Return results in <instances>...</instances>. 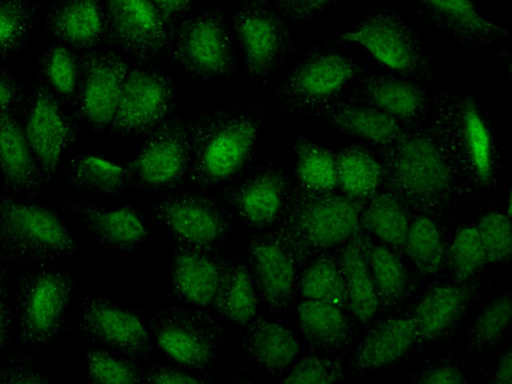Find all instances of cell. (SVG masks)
I'll use <instances>...</instances> for the list:
<instances>
[{"mask_svg": "<svg viewBox=\"0 0 512 384\" xmlns=\"http://www.w3.org/2000/svg\"><path fill=\"white\" fill-rule=\"evenodd\" d=\"M0 175L19 195L36 193L42 180L24 129L10 112L0 113Z\"/></svg>", "mask_w": 512, "mask_h": 384, "instance_id": "2e32d148", "label": "cell"}, {"mask_svg": "<svg viewBox=\"0 0 512 384\" xmlns=\"http://www.w3.org/2000/svg\"><path fill=\"white\" fill-rule=\"evenodd\" d=\"M106 20L115 41L143 57L159 55L167 47L170 30L165 15L149 0H104Z\"/></svg>", "mask_w": 512, "mask_h": 384, "instance_id": "ba28073f", "label": "cell"}, {"mask_svg": "<svg viewBox=\"0 0 512 384\" xmlns=\"http://www.w3.org/2000/svg\"><path fill=\"white\" fill-rule=\"evenodd\" d=\"M125 177L123 168L93 155L78 156L69 169V178L75 185L104 193L117 192Z\"/></svg>", "mask_w": 512, "mask_h": 384, "instance_id": "836d02e7", "label": "cell"}, {"mask_svg": "<svg viewBox=\"0 0 512 384\" xmlns=\"http://www.w3.org/2000/svg\"><path fill=\"white\" fill-rule=\"evenodd\" d=\"M72 289L71 277L49 263L21 271L11 285L18 341L34 348L50 344L59 331Z\"/></svg>", "mask_w": 512, "mask_h": 384, "instance_id": "6da1fadb", "label": "cell"}, {"mask_svg": "<svg viewBox=\"0 0 512 384\" xmlns=\"http://www.w3.org/2000/svg\"><path fill=\"white\" fill-rule=\"evenodd\" d=\"M301 292L306 299L338 307L348 303L341 270L330 260H318L307 268L301 279Z\"/></svg>", "mask_w": 512, "mask_h": 384, "instance_id": "e575fe53", "label": "cell"}, {"mask_svg": "<svg viewBox=\"0 0 512 384\" xmlns=\"http://www.w3.org/2000/svg\"><path fill=\"white\" fill-rule=\"evenodd\" d=\"M413 263L422 271L434 273L443 257V244L437 226L426 217L416 218L409 226L404 242Z\"/></svg>", "mask_w": 512, "mask_h": 384, "instance_id": "d590c367", "label": "cell"}, {"mask_svg": "<svg viewBox=\"0 0 512 384\" xmlns=\"http://www.w3.org/2000/svg\"><path fill=\"white\" fill-rule=\"evenodd\" d=\"M494 381L500 384L512 383V356L511 351H506L499 359Z\"/></svg>", "mask_w": 512, "mask_h": 384, "instance_id": "9f6ffc18", "label": "cell"}, {"mask_svg": "<svg viewBox=\"0 0 512 384\" xmlns=\"http://www.w3.org/2000/svg\"><path fill=\"white\" fill-rule=\"evenodd\" d=\"M464 376L453 366H440L429 370L422 376L421 382L428 384L462 383Z\"/></svg>", "mask_w": 512, "mask_h": 384, "instance_id": "f5cc1de1", "label": "cell"}, {"mask_svg": "<svg viewBox=\"0 0 512 384\" xmlns=\"http://www.w3.org/2000/svg\"><path fill=\"white\" fill-rule=\"evenodd\" d=\"M395 178L406 193L418 198H433L448 188L450 172L430 140L413 136L404 141L397 152Z\"/></svg>", "mask_w": 512, "mask_h": 384, "instance_id": "8fae6325", "label": "cell"}, {"mask_svg": "<svg viewBox=\"0 0 512 384\" xmlns=\"http://www.w3.org/2000/svg\"><path fill=\"white\" fill-rule=\"evenodd\" d=\"M172 280L184 299L205 306L218 295L221 276L218 266L210 258L188 251L175 258Z\"/></svg>", "mask_w": 512, "mask_h": 384, "instance_id": "603a6c76", "label": "cell"}, {"mask_svg": "<svg viewBox=\"0 0 512 384\" xmlns=\"http://www.w3.org/2000/svg\"><path fill=\"white\" fill-rule=\"evenodd\" d=\"M297 175L308 189L330 190L337 183L335 158L322 147L301 143L297 148Z\"/></svg>", "mask_w": 512, "mask_h": 384, "instance_id": "f35d334b", "label": "cell"}, {"mask_svg": "<svg viewBox=\"0 0 512 384\" xmlns=\"http://www.w3.org/2000/svg\"><path fill=\"white\" fill-rule=\"evenodd\" d=\"M24 99L23 87L14 77L0 69V113H11Z\"/></svg>", "mask_w": 512, "mask_h": 384, "instance_id": "f907efd6", "label": "cell"}, {"mask_svg": "<svg viewBox=\"0 0 512 384\" xmlns=\"http://www.w3.org/2000/svg\"><path fill=\"white\" fill-rule=\"evenodd\" d=\"M335 0H278L285 14L294 19L312 17L330 6Z\"/></svg>", "mask_w": 512, "mask_h": 384, "instance_id": "816d5d0a", "label": "cell"}, {"mask_svg": "<svg viewBox=\"0 0 512 384\" xmlns=\"http://www.w3.org/2000/svg\"><path fill=\"white\" fill-rule=\"evenodd\" d=\"M34 18L30 0H0V59L23 48L32 31Z\"/></svg>", "mask_w": 512, "mask_h": 384, "instance_id": "d6a6232c", "label": "cell"}, {"mask_svg": "<svg viewBox=\"0 0 512 384\" xmlns=\"http://www.w3.org/2000/svg\"><path fill=\"white\" fill-rule=\"evenodd\" d=\"M48 374L23 359H7L0 363V383H46Z\"/></svg>", "mask_w": 512, "mask_h": 384, "instance_id": "c3c4849f", "label": "cell"}, {"mask_svg": "<svg viewBox=\"0 0 512 384\" xmlns=\"http://www.w3.org/2000/svg\"><path fill=\"white\" fill-rule=\"evenodd\" d=\"M220 307L232 321L245 324L254 318L257 297L248 271L242 266L230 269L218 291Z\"/></svg>", "mask_w": 512, "mask_h": 384, "instance_id": "1f68e13d", "label": "cell"}, {"mask_svg": "<svg viewBox=\"0 0 512 384\" xmlns=\"http://www.w3.org/2000/svg\"><path fill=\"white\" fill-rule=\"evenodd\" d=\"M75 249L73 234L52 211L14 198H0L1 258L50 263Z\"/></svg>", "mask_w": 512, "mask_h": 384, "instance_id": "7a4b0ae2", "label": "cell"}, {"mask_svg": "<svg viewBox=\"0 0 512 384\" xmlns=\"http://www.w3.org/2000/svg\"><path fill=\"white\" fill-rule=\"evenodd\" d=\"M190 134L183 124L164 125L148 138L133 162L139 180L151 187L176 182L184 173L191 150Z\"/></svg>", "mask_w": 512, "mask_h": 384, "instance_id": "30bf717a", "label": "cell"}, {"mask_svg": "<svg viewBox=\"0 0 512 384\" xmlns=\"http://www.w3.org/2000/svg\"><path fill=\"white\" fill-rule=\"evenodd\" d=\"M251 259L259 287L266 301L283 305L294 282V266L288 253L272 240H259L251 247Z\"/></svg>", "mask_w": 512, "mask_h": 384, "instance_id": "44dd1931", "label": "cell"}, {"mask_svg": "<svg viewBox=\"0 0 512 384\" xmlns=\"http://www.w3.org/2000/svg\"><path fill=\"white\" fill-rule=\"evenodd\" d=\"M336 161V181L349 195L364 197L372 193L381 177V167L368 153L351 149L340 153Z\"/></svg>", "mask_w": 512, "mask_h": 384, "instance_id": "4dcf8cb0", "label": "cell"}, {"mask_svg": "<svg viewBox=\"0 0 512 384\" xmlns=\"http://www.w3.org/2000/svg\"><path fill=\"white\" fill-rule=\"evenodd\" d=\"M173 98V87L165 76L135 68L126 76L111 126L120 134L143 133L169 114Z\"/></svg>", "mask_w": 512, "mask_h": 384, "instance_id": "277c9868", "label": "cell"}, {"mask_svg": "<svg viewBox=\"0 0 512 384\" xmlns=\"http://www.w3.org/2000/svg\"><path fill=\"white\" fill-rule=\"evenodd\" d=\"M511 319L509 295L493 299L480 313L471 331V343L480 349L497 343L506 332Z\"/></svg>", "mask_w": 512, "mask_h": 384, "instance_id": "7bdbcfd3", "label": "cell"}, {"mask_svg": "<svg viewBox=\"0 0 512 384\" xmlns=\"http://www.w3.org/2000/svg\"><path fill=\"white\" fill-rule=\"evenodd\" d=\"M363 46L382 64L398 71H412L417 63L414 44L405 26L388 12H375L342 36Z\"/></svg>", "mask_w": 512, "mask_h": 384, "instance_id": "7c38bea8", "label": "cell"}, {"mask_svg": "<svg viewBox=\"0 0 512 384\" xmlns=\"http://www.w3.org/2000/svg\"><path fill=\"white\" fill-rule=\"evenodd\" d=\"M365 223L384 242L393 246L404 245L409 224L404 210L392 197H375L366 210Z\"/></svg>", "mask_w": 512, "mask_h": 384, "instance_id": "74e56055", "label": "cell"}, {"mask_svg": "<svg viewBox=\"0 0 512 384\" xmlns=\"http://www.w3.org/2000/svg\"><path fill=\"white\" fill-rule=\"evenodd\" d=\"M358 218L354 200L333 196L304 205L297 213L296 228L306 243L326 248L347 239L357 228Z\"/></svg>", "mask_w": 512, "mask_h": 384, "instance_id": "5bb4252c", "label": "cell"}, {"mask_svg": "<svg viewBox=\"0 0 512 384\" xmlns=\"http://www.w3.org/2000/svg\"><path fill=\"white\" fill-rule=\"evenodd\" d=\"M340 263L348 303L357 319L366 323L378 308V294L372 276L363 256L353 245L344 249Z\"/></svg>", "mask_w": 512, "mask_h": 384, "instance_id": "4316f807", "label": "cell"}, {"mask_svg": "<svg viewBox=\"0 0 512 384\" xmlns=\"http://www.w3.org/2000/svg\"><path fill=\"white\" fill-rule=\"evenodd\" d=\"M78 329L86 336L129 354L142 352L147 331L130 310L102 297L85 299L76 313Z\"/></svg>", "mask_w": 512, "mask_h": 384, "instance_id": "9c48e42d", "label": "cell"}, {"mask_svg": "<svg viewBox=\"0 0 512 384\" xmlns=\"http://www.w3.org/2000/svg\"><path fill=\"white\" fill-rule=\"evenodd\" d=\"M463 131L474 170L486 182L491 175V140L482 117L472 104H467L464 109Z\"/></svg>", "mask_w": 512, "mask_h": 384, "instance_id": "60d3db41", "label": "cell"}, {"mask_svg": "<svg viewBox=\"0 0 512 384\" xmlns=\"http://www.w3.org/2000/svg\"><path fill=\"white\" fill-rule=\"evenodd\" d=\"M486 255V262H503L511 255L510 218L499 212L484 215L476 228Z\"/></svg>", "mask_w": 512, "mask_h": 384, "instance_id": "ee69618b", "label": "cell"}, {"mask_svg": "<svg viewBox=\"0 0 512 384\" xmlns=\"http://www.w3.org/2000/svg\"><path fill=\"white\" fill-rule=\"evenodd\" d=\"M159 218L180 239L194 245H209L224 231L218 209L209 201L195 196H178L157 208Z\"/></svg>", "mask_w": 512, "mask_h": 384, "instance_id": "e0dca14e", "label": "cell"}, {"mask_svg": "<svg viewBox=\"0 0 512 384\" xmlns=\"http://www.w3.org/2000/svg\"><path fill=\"white\" fill-rule=\"evenodd\" d=\"M88 376L96 383L127 384L137 382L136 372L124 361L101 350L86 355Z\"/></svg>", "mask_w": 512, "mask_h": 384, "instance_id": "bcb514c9", "label": "cell"}, {"mask_svg": "<svg viewBox=\"0 0 512 384\" xmlns=\"http://www.w3.org/2000/svg\"><path fill=\"white\" fill-rule=\"evenodd\" d=\"M194 134V176L205 183H217L232 176L249 157L259 127L247 115L220 113L199 125Z\"/></svg>", "mask_w": 512, "mask_h": 384, "instance_id": "3957f363", "label": "cell"}, {"mask_svg": "<svg viewBox=\"0 0 512 384\" xmlns=\"http://www.w3.org/2000/svg\"><path fill=\"white\" fill-rule=\"evenodd\" d=\"M464 287L439 286L427 293L415 308L418 337L430 340L443 334L463 313L468 302Z\"/></svg>", "mask_w": 512, "mask_h": 384, "instance_id": "7402d4cb", "label": "cell"}, {"mask_svg": "<svg viewBox=\"0 0 512 384\" xmlns=\"http://www.w3.org/2000/svg\"><path fill=\"white\" fill-rule=\"evenodd\" d=\"M418 337L413 318L388 319L364 339L355 355L360 369L386 366L403 356Z\"/></svg>", "mask_w": 512, "mask_h": 384, "instance_id": "ffe728a7", "label": "cell"}, {"mask_svg": "<svg viewBox=\"0 0 512 384\" xmlns=\"http://www.w3.org/2000/svg\"><path fill=\"white\" fill-rule=\"evenodd\" d=\"M336 380L334 371L328 364L317 357L307 356L300 360L287 378L285 383H329Z\"/></svg>", "mask_w": 512, "mask_h": 384, "instance_id": "7dc6e473", "label": "cell"}, {"mask_svg": "<svg viewBox=\"0 0 512 384\" xmlns=\"http://www.w3.org/2000/svg\"><path fill=\"white\" fill-rule=\"evenodd\" d=\"M234 25L249 72L257 77L268 74L284 47L282 22L267 9L249 6L237 13Z\"/></svg>", "mask_w": 512, "mask_h": 384, "instance_id": "4fadbf2b", "label": "cell"}, {"mask_svg": "<svg viewBox=\"0 0 512 384\" xmlns=\"http://www.w3.org/2000/svg\"><path fill=\"white\" fill-rule=\"evenodd\" d=\"M157 341L171 358L187 366H203L212 357V338L190 320L165 321L157 331Z\"/></svg>", "mask_w": 512, "mask_h": 384, "instance_id": "cb8c5ba5", "label": "cell"}, {"mask_svg": "<svg viewBox=\"0 0 512 384\" xmlns=\"http://www.w3.org/2000/svg\"><path fill=\"white\" fill-rule=\"evenodd\" d=\"M252 356L265 368L279 371L295 359L299 344L293 333L281 324L260 321L247 336Z\"/></svg>", "mask_w": 512, "mask_h": 384, "instance_id": "d4e9b609", "label": "cell"}, {"mask_svg": "<svg viewBox=\"0 0 512 384\" xmlns=\"http://www.w3.org/2000/svg\"><path fill=\"white\" fill-rule=\"evenodd\" d=\"M332 121L341 131L378 144L389 143L400 133L395 118L378 108L344 107L333 115Z\"/></svg>", "mask_w": 512, "mask_h": 384, "instance_id": "f1b7e54d", "label": "cell"}, {"mask_svg": "<svg viewBox=\"0 0 512 384\" xmlns=\"http://www.w3.org/2000/svg\"><path fill=\"white\" fill-rule=\"evenodd\" d=\"M162 14L178 15L187 11L194 0H149Z\"/></svg>", "mask_w": 512, "mask_h": 384, "instance_id": "db71d44e", "label": "cell"}, {"mask_svg": "<svg viewBox=\"0 0 512 384\" xmlns=\"http://www.w3.org/2000/svg\"><path fill=\"white\" fill-rule=\"evenodd\" d=\"M13 327L11 288L8 286L6 270L0 264V354L9 343Z\"/></svg>", "mask_w": 512, "mask_h": 384, "instance_id": "681fc988", "label": "cell"}, {"mask_svg": "<svg viewBox=\"0 0 512 384\" xmlns=\"http://www.w3.org/2000/svg\"><path fill=\"white\" fill-rule=\"evenodd\" d=\"M354 75L350 60L335 53L306 60L288 78L281 97L286 102L304 104L332 96Z\"/></svg>", "mask_w": 512, "mask_h": 384, "instance_id": "9a60e30c", "label": "cell"}, {"mask_svg": "<svg viewBox=\"0 0 512 384\" xmlns=\"http://www.w3.org/2000/svg\"><path fill=\"white\" fill-rule=\"evenodd\" d=\"M23 129L42 180H49L73 143L76 130L47 86L38 88Z\"/></svg>", "mask_w": 512, "mask_h": 384, "instance_id": "8992f818", "label": "cell"}, {"mask_svg": "<svg viewBox=\"0 0 512 384\" xmlns=\"http://www.w3.org/2000/svg\"><path fill=\"white\" fill-rule=\"evenodd\" d=\"M434 20L464 37H489L503 30L484 18L470 0H416Z\"/></svg>", "mask_w": 512, "mask_h": 384, "instance_id": "83f0119b", "label": "cell"}, {"mask_svg": "<svg viewBox=\"0 0 512 384\" xmlns=\"http://www.w3.org/2000/svg\"><path fill=\"white\" fill-rule=\"evenodd\" d=\"M127 74L125 61L114 53L94 52L83 59L77 106L92 127L112 124Z\"/></svg>", "mask_w": 512, "mask_h": 384, "instance_id": "52a82bcc", "label": "cell"}, {"mask_svg": "<svg viewBox=\"0 0 512 384\" xmlns=\"http://www.w3.org/2000/svg\"><path fill=\"white\" fill-rule=\"evenodd\" d=\"M48 25L55 37L74 48L95 46L105 30L99 0H64L51 12Z\"/></svg>", "mask_w": 512, "mask_h": 384, "instance_id": "d6986e66", "label": "cell"}, {"mask_svg": "<svg viewBox=\"0 0 512 384\" xmlns=\"http://www.w3.org/2000/svg\"><path fill=\"white\" fill-rule=\"evenodd\" d=\"M152 378L151 382L156 383H197L200 382L197 378L184 373L182 371L176 370H160L156 372Z\"/></svg>", "mask_w": 512, "mask_h": 384, "instance_id": "11a10c76", "label": "cell"}, {"mask_svg": "<svg viewBox=\"0 0 512 384\" xmlns=\"http://www.w3.org/2000/svg\"><path fill=\"white\" fill-rule=\"evenodd\" d=\"M452 273L459 281L475 274L486 262V255L475 227H466L455 235L449 251Z\"/></svg>", "mask_w": 512, "mask_h": 384, "instance_id": "b9f144b4", "label": "cell"}, {"mask_svg": "<svg viewBox=\"0 0 512 384\" xmlns=\"http://www.w3.org/2000/svg\"><path fill=\"white\" fill-rule=\"evenodd\" d=\"M368 93L379 110L393 117L413 116L423 101V94L418 87L395 79H383L372 83Z\"/></svg>", "mask_w": 512, "mask_h": 384, "instance_id": "8d00e7d4", "label": "cell"}, {"mask_svg": "<svg viewBox=\"0 0 512 384\" xmlns=\"http://www.w3.org/2000/svg\"><path fill=\"white\" fill-rule=\"evenodd\" d=\"M369 261L377 294L387 303L397 301L406 288V274L399 259L387 248L376 246Z\"/></svg>", "mask_w": 512, "mask_h": 384, "instance_id": "ab89813d", "label": "cell"}, {"mask_svg": "<svg viewBox=\"0 0 512 384\" xmlns=\"http://www.w3.org/2000/svg\"><path fill=\"white\" fill-rule=\"evenodd\" d=\"M283 182L275 172H263L248 181L239 191L236 204L250 223L266 225L277 216L282 203Z\"/></svg>", "mask_w": 512, "mask_h": 384, "instance_id": "484cf974", "label": "cell"}, {"mask_svg": "<svg viewBox=\"0 0 512 384\" xmlns=\"http://www.w3.org/2000/svg\"><path fill=\"white\" fill-rule=\"evenodd\" d=\"M70 206L86 229L110 246L132 247L146 235L140 219L126 207L106 208L82 200L73 201Z\"/></svg>", "mask_w": 512, "mask_h": 384, "instance_id": "ac0fdd59", "label": "cell"}, {"mask_svg": "<svg viewBox=\"0 0 512 384\" xmlns=\"http://www.w3.org/2000/svg\"><path fill=\"white\" fill-rule=\"evenodd\" d=\"M174 57L200 77L226 74L232 65L230 38L220 17L200 13L184 22L175 39Z\"/></svg>", "mask_w": 512, "mask_h": 384, "instance_id": "5b68a950", "label": "cell"}, {"mask_svg": "<svg viewBox=\"0 0 512 384\" xmlns=\"http://www.w3.org/2000/svg\"><path fill=\"white\" fill-rule=\"evenodd\" d=\"M44 71L50 86L60 95L70 97L78 87L79 66L73 53L65 46L49 50L44 61Z\"/></svg>", "mask_w": 512, "mask_h": 384, "instance_id": "f6af8a7d", "label": "cell"}, {"mask_svg": "<svg viewBox=\"0 0 512 384\" xmlns=\"http://www.w3.org/2000/svg\"><path fill=\"white\" fill-rule=\"evenodd\" d=\"M298 318L305 334L314 342L336 345L348 336V324L339 307L306 299L298 305Z\"/></svg>", "mask_w": 512, "mask_h": 384, "instance_id": "f546056e", "label": "cell"}]
</instances>
